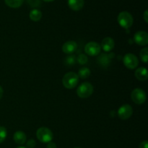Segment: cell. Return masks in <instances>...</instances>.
<instances>
[{
    "label": "cell",
    "instance_id": "cell-10",
    "mask_svg": "<svg viewBox=\"0 0 148 148\" xmlns=\"http://www.w3.org/2000/svg\"><path fill=\"white\" fill-rule=\"evenodd\" d=\"M77 49V43L74 40H69L62 46V51L66 54L74 53Z\"/></svg>",
    "mask_w": 148,
    "mask_h": 148
},
{
    "label": "cell",
    "instance_id": "cell-22",
    "mask_svg": "<svg viewBox=\"0 0 148 148\" xmlns=\"http://www.w3.org/2000/svg\"><path fill=\"white\" fill-rule=\"evenodd\" d=\"M7 135V132L5 127H0V144L5 140Z\"/></svg>",
    "mask_w": 148,
    "mask_h": 148
},
{
    "label": "cell",
    "instance_id": "cell-24",
    "mask_svg": "<svg viewBox=\"0 0 148 148\" xmlns=\"http://www.w3.org/2000/svg\"><path fill=\"white\" fill-rule=\"evenodd\" d=\"M139 148H148V142L147 140L142 142V143H140Z\"/></svg>",
    "mask_w": 148,
    "mask_h": 148
},
{
    "label": "cell",
    "instance_id": "cell-9",
    "mask_svg": "<svg viewBox=\"0 0 148 148\" xmlns=\"http://www.w3.org/2000/svg\"><path fill=\"white\" fill-rule=\"evenodd\" d=\"M134 40L139 46H146L148 43V34L145 31H138L134 34Z\"/></svg>",
    "mask_w": 148,
    "mask_h": 148
},
{
    "label": "cell",
    "instance_id": "cell-11",
    "mask_svg": "<svg viewBox=\"0 0 148 148\" xmlns=\"http://www.w3.org/2000/svg\"><path fill=\"white\" fill-rule=\"evenodd\" d=\"M114 40L112 38L106 37L102 40L101 42V48H102L103 50L106 52H109L114 48Z\"/></svg>",
    "mask_w": 148,
    "mask_h": 148
},
{
    "label": "cell",
    "instance_id": "cell-14",
    "mask_svg": "<svg viewBox=\"0 0 148 148\" xmlns=\"http://www.w3.org/2000/svg\"><path fill=\"white\" fill-rule=\"evenodd\" d=\"M111 56L106 53H102L98 58V62L103 67H107L111 64Z\"/></svg>",
    "mask_w": 148,
    "mask_h": 148
},
{
    "label": "cell",
    "instance_id": "cell-15",
    "mask_svg": "<svg viewBox=\"0 0 148 148\" xmlns=\"http://www.w3.org/2000/svg\"><path fill=\"white\" fill-rule=\"evenodd\" d=\"M135 77L137 79L140 81L147 80L148 77L147 70L145 67H140L136 69L135 71Z\"/></svg>",
    "mask_w": 148,
    "mask_h": 148
},
{
    "label": "cell",
    "instance_id": "cell-6",
    "mask_svg": "<svg viewBox=\"0 0 148 148\" xmlns=\"http://www.w3.org/2000/svg\"><path fill=\"white\" fill-rule=\"evenodd\" d=\"M124 66L130 69H134L138 66L139 60L135 55L132 53H127L123 59Z\"/></svg>",
    "mask_w": 148,
    "mask_h": 148
},
{
    "label": "cell",
    "instance_id": "cell-7",
    "mask_svg": "<svg viewBox=\"0 0 148 148\" xmlns=\"http://www.w3.org/2000/svg\"><path fill=\"white\" fill-rule=\"evenodd\" d=\"M101 46L96 42H89L85 46V51L88 55L95 56L101 53Z\"/></svg>",
    "mask_w": 148,
    "mask_h": 148
},
{
    "label": "cell",
    "instance_id": "cell-26",
    "mask_svg": "<svg viewBox=\"0 0 148 148\" xmlns=\"http://www.w3.org/2000/svg\"><path fill=\"white\" fill-rule=\"evenodd\" d=\"M148 14H147V10H145L144 12V14H143V18H144L145 21L146 22V23H148Z\"/></svg>",
    "mask_w": 148,
    "mask_h": 148
},
{
    "label": "cell",
    "instance_id": "cell-13",
    "mask_svg": "<svg viewBox=\"0 0 148 148\" xmlns=\"http://www.w3.org/2000/svg\"><path fill=\"white\" fill-rule=\"evenodd\" d=\"M13 139H14V141L17 144L22 145L25 143L26 140H27V137H26V134L23 132L17 131L14 134Z\"/></svg>",
    "mask_w": 148,
    "mask_h": 148
},
{
    "label": "cell",
    "instance_id": "cell-27",
    "mask_svg": "<svg viewBox=\"0 0 148 148\" xmlns=\"http://www.w3.org/2000/svg\"><path fill=\"white\" fill-rule=\"evenodd\" d=\"M3 92H4V91H3V88H1V86H0V99H1V98H2Z\"/></svg>",
    "mask_w": 148,
    "mask_h": 148
},
{
    "label": "cell",
    "instance_id": "cell-4",
    "mask_svg": "<svg viewBox=\"0 0 148 148\" xmlns=\"http://www.w3.org/2000/svg\"><path fill=\"white\" fill-rule=\"evenodd\" d=\"M93 86L90 82H83L78 87L77 94L80 98H87L93 92Z\"/></svg>",
    "mask_w": 148,
    "mask_h": 148
},
{
    "label": "cell",
    "instance_id": "cell-18",
    "mask_svg": "<svg viewBox=\"0 0 148 148\" xmlns=\"http://www.w3.org/2000/svg\"><path fill=\"white\" fill-rule=\"evenodd\" d=\"M90 70L88 67H82L79 70L77 75L78 77H79L82 79H87L90 77Z\"/></svg>",
    "mask_w": 148,
    "mask_h": 148
},
{
    "label": "cell",
    "instance_id": "cell-12",
    "mask_svg": "<svg viewBox=\"0 0 148 148\" xmlns=\"http://www.w3.org/2000/svg\"><path fill=\"white\" fill-rule=\"evenodd\" d=\"M85 4L84 0H68V5L71 10L79 11L82 10Z\"/></svg>",
    "mask_w": 148,
    "mask_h": 148
},
{
    "label": "cell",
    "instance_id": "cell-20",
    "mask_svg": "<svg viewBox=\"0 0 148 148\" xmlns=\"http://www.w3.org/2000/svg\"><path fill=\"white\" fill-rule=\"evenodd\" d=\"M140 58L144 63H147L148 60V49L145 47L140 51Z\"/></svg>",
    "mask_w": 148,
    "mask_h": 148
},
{
    "label": "cell",
    "instance_id": "cell-17",
    "mask_svg": "<svg viewBox=\"0 0 148 148\" xmlns=\"http://www.w3.org/2000/svg\"><path fill=\"white\" fill-rule=\"evenodd\" d=\"M5 4L11 8H18L23 4V0H4Z\"/></svg>",
    "mask_w": 148,
    "mask_h": 148
},
{
    "label": "cell",
    "instance_id": "cell-30",
    "mask_svg": "<svg viewBox=\"0 0 148 148\" xmlns=\"http://www.w3.org/2000/svg\"><path fill=\"white\" fill-rule=\"evenodd\" d=\"M75 148H82V147H75Z\"/></svg>",
    "mask_w": 148,
    "mask_h": 148
},
{
    "label": "cell",
    "instance_id": "cell-23",
    "mask_svg": "<svg viewBox=\"0 0 148 148\" xmlns=\"http://www.w3.org/2000/svg\"><path fill=\"white\" fill-rule=\"evenodd\" d=\"M27 148H34L36 145V143L34 140H29L27 142Z\"/></svg>",
    "mask_w": 148,
    "mask_h": 148
},
{
    "label": "cell",
    "instance_id": "cell-1",
    "mask_svg": "<svg viewBox=\"0 0 148 148\" xmlns=\"http://www.w3.org/2000/svg\"><path fill=\"white\" fill-rule=\"evenodd\" d=\"M79 82V77L75 72H67L65 74L64 76L62 79V83L63 85L67 89H73Z\"/></svg>",
    "mask_w": 148,
    "mask_h": 148
},
{
    "label": "cell",
    "instance_id": "cell-28",
    "mask_svg": "<svg viewBox=\"0 0 148 148\" xmlns=\"http://www.w3.org/2000/svg\"><path fill=\"white\" fill-rule=\"evenodd\" d=\"M44 1H46V2H50V1H53V0H43Z\"/></svg>",
    "mask_w": 148,
    "mask_h": 148
},
{
    "label": "cell",
    "instance_id": "cell-19",
    "mask_svg": "<svg viewBox=\"0 0 148 148\" xmlns=\"http://www.w3.org/2000/svg\"><path fill=\"white\" fill-rule=\"evenodd\" d=\"M76 56L74 55H70L65 58L64 59V64L66 66H72L76 63Z\"/></svg>",
    "mask_w": 148,
    "mask_h": 148
},
{
    "label": "cell",
    "instance_id": "cell-29",
    "mask_svg": "<svg viewBox=\"0 0 148 148\" xmlns=\"http://www.w3.org/2000/svg\"><path fill=\"white\" fill-rule=\"evenodd\" d=\"M16 148H27V147H23V146H20V147H16Z\"/></svg>",
    "mask_w": 148,
    "mask_h": 148
},
{
    "label": "cell",
    "instance_id": "cell-8",
    "mask_svg": "<svg viewBox=\"0 0 148 148\" xmlns=\"http://www.w3.org/2000/svg\"><path fill=\"white\" fill-rule=\"evenodd\" d=\"M133 114L132 107L128 104L121 106L118 111V116L121 120H127L132 116Z\"/></svg>",
    "mask_w": 148,
    "mask_h": 148
},
{
    "label": "cell",
    "instance_id": "cell-21",
    "mask_svg": "<svg viewBox=\"0 0 148 148\" xmlns=\"http://www.w3.org/2000/svg\"><path fill=\"white\" fill-rule=\"evenodd\" d=\"M76 61L79 64H85L88 63V58L86 55L83 54V53H81V54H79L77 56V58L76 59Z\"/></svg>",
    "mask_w": 148,
    "mask_h": 148
},
{
    "label": "cell",
    "instance_id": "cell-5",
    "mask_svg": "<svg viewBox=\"0 0 148 148\" xmlns=\"http://www.w3.org/2000/svg\"><path fill=\"white\" fill-rule=\"evenodd\" d=\"M131 98L136 104L142 105L145 102L147 95L143 90L140 89V88H136L132 92Z\"/></svg>",
    "mask_w": 148,
    "mask_h": 148
},
{
    "label": "cell",
    "instance_id": "cell-2",
    "mask_svg": "<svg viewBox=\"0 0 148 148\" xmlns=\"http://www.w3.org/2000/svg\"><path fill=\"white\" fill-rule=\"evenodd\" d=\"M117 20L118 23L123 28L128 29L132 25L133 22V17L130 12H121L119 14L118 17H117Z\"/></svg>",
    "mask_w": 148,
    "mask_h": 148
},
{
    "label": "cell",
    "instance_id": "cell-16",
    "mask_svg": "<svg viewBox=\"0 0 148 148\" xmlns=\"http://www.w3.org/2000/svg\"><path fill=\"white\" fill-rule=\"evenodd\" d=\"M29 16H30V20H33V21L34 22H38L41 19L42 12L39 10L34 9V10H32L31 11H30Z\"/></svg>",
    "mask_w": 148,
    "mask_h": 148
},
{
    "label": "cell",
    "instance_id": "cell-3",
    "mask_svg": "<svg viewBox=\"0 0 148 148\" xmlns=\"http://www.w3.org/2000/svg\"><path fill=\"white\" fill-rule=\"evenodd\" d=\"M38 140L42 143H49L53 140V133L46 127H40L36 132Z\"/></svg>",
    "mask_w": 148,
    "mask_h": 148
},
{
    "label": "cell",
    "instance_id": "cell-25",
    "mask_svg": "<svg viewBox=\"0 0 148 148\" xmlns=\"http://www.w3.org/2000/svg\"><path fill=\"white\" fill-rule=\"evenodd\" d=\"M47 148H57V147H56V145L55 143H52V142H50V143H48Z\"/></svg>",
    "mask_w": 148,
    "mask_h": 148
}]
</instances>
